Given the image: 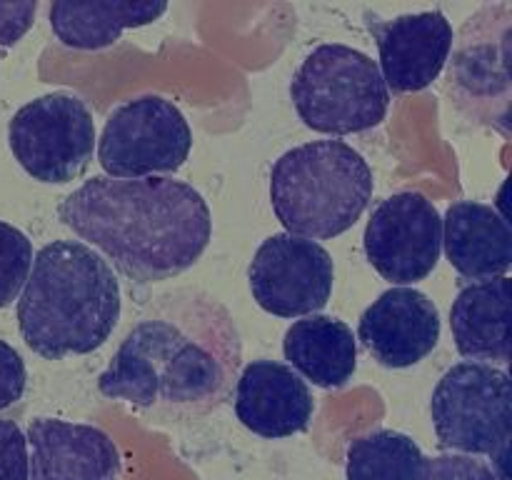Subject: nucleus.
I'll return each mask as SVG.
<instances>
[{
  "mask_svg": "<svg viewBox=\"0 0 512 480\" xmlns=\"http://www.w3.org/2000/svg\"><path fill=\"white\" fill-rule=\"evenodd\" d=\"M370 265L395 285L425 280L443 250V218L423 193H395L373 210L363 235Z\"/></svg>",
  "mask_w": 512,
  "mask_h": 480,
  "instance_id": "obj_11",
  "label": "nucleus"
},
{
  "mask_svg": "<svg viewBox=\"0 0 512 480\" xmlns=\"http://www.w3.org/2000/svg\"><path fill=\"white\" fill-rule=\"evenodd\" d=\"M443 245L450 265L468 280L503 278L512 260V230L493 205L460 200L443 218Z\"/></svg>",
  "mask_w": 512,
  "mask_h": 480,
  "instance_id": "obj_16",
  "label": "nucleus"
},
{
  "mask_svg": "<svg viewBox=\"0 0 512 480\" xmlns=\"http://www.w3.org/2000/svg\"><path fill=\"white\" fill-rule=\"evenodd\" d=\"M438 445L460 455H490L498 480H508L512 383L505 370L458 363L440 378L430 400Z\"/></svg>",
  "mask_w": 512,
  "mask_h": 480,
  "instance_id": "obj_6",
  "label": "nucleus"
},
{
  "mask_svg": "<svg viewBox=\"0 0 512 480\" xmlns=\"http://www.w3.org/2000/svg\"><path fill=\"white\" fill-rule=\"evenodd\" d=\"M450 50L445 80L450 103L465 118L510 135L512 5H485L470 15Z\"/></svg>",
  "mask_w": 512,
  "mask_h": 480,
  "instance_id": "obj_7",
  "label": "nucleus"
},
{
  "mask_svg": "<svg viewBox=\"0 0 512 480\" xmlns=\"http://www.w3.org/2000/svg\"><path fill=\"white\" fill-rule=\"evenodd\" d=\"M290 98L308 128L350 135L375 128L390 108V90L370 55L350 45H320L295 73Z\"/></svg>",
  "mask_w": 512,
  "mask_h": 480,
  "instance_id": "obj_5",
  "label": "nucleus"
},
{
  "mask_svg": "<svg viewBox=\"0 0 512 480\" xmlns=\"http://www.w3.org/2000/svg\"><path fill=\"white\" fill-rule=\"evenodd\" d=\"M510 278H493L465 285L450 308L455 348L463 358L488 363H510Z\"/></svg>",
  "mask_w": 512,
  "mask_h": 480,
  "instance_id": "obj_17",
  "label": "nucleus"
},
{
  "mask_svg": "<svg viewBox=\"0 0 512 480\" xmlns=\"http://www.w3.org/2000/svg\"><path fill=\"white\" fill-rule=\"evenodd\" d=\"M120 320V285L93 248L53 240L35 253L20 290L18 328L45 360L98 350Z\"/></svg>",
  "mask_w": 512,
  "mask_h": 480,
  "instance_id": "obj_3",
  "label": "nucleus"
},
{
  "mask_svg": "<svg viewBox=\"0 0 512 480\" xmlns=\"http://www.w3.org/2000/svg\"><path fill=\"white\" fill-rule=\"evenodd\" d=\"M8 143L30 178L40 183H70L93 160V115L83 100L70 93L40 95L13 115Z\"/></svg>",
  "mask_w": 512,
  "mask_h": 480,
  "instance_id": "obj_8",
  "label": "nucleus"
},
{
  "mask_svg": "<svg viewBox=\"0 0 512 480\" xmlns=\"http://www.w3.org/2000/svg\"><path fill=\"white\" fill-rule=\"evenodd\" d=\"M25 363L18 350L10 343L0 340V410L18 403L25 393Z\"/></svg>",
  "mask_w": 512,
  "mask_h": 480,
  "instance_id": "obj_24",
  "label": "nucleus"
},
{
  "mask_svg": "<svg viewBox=\"0 0 512 480\" xmlns=\"http://www.w3.org/2000/svg\"><path fill=\"white\" fill-rule=\"evenodd\" d=\"M253 298L278 318L315 315L333 295L335 265L315 240L275 233L263 240L248 270Z\"/></svg>",
  "mask_w": 512,
  "mask_h": 480,
  "instance_id": "obj_10",
  "label": "nucleus"
},
{
  "mask_svg": "<svg viewBox=\"0 0 512 480\" xmlns=\"http://www.w3.org/2000/svg\"><path fill=\"white\" fill-rule=\"evenodd\" d=\"M168 10L150 0H58L50 5V28L68 48H108L125 28L155 23Z\"/></svg>",
  "mask_w": 512,
  "mask_h": 480,
  "instance_id": "obj_19",
  "label": "nucleus"
},
{
  "mask_svg": "<svg viewBox=\"0 0 512 480\" xmlns=\"http://www.w3.org/2000/svg\"><path fill=\"white\" fill-rule=\"evenodd\" d=\"M425 455L413 438L395 430H375L348 448V480H420Z\"/></svg>",
  "mask_w": 512,
  "mask_h": 480,
  "instance_id": "obj_20",
  "label": "nucleus"
},
{
  "mask_svg": "<svg viewBox=\"0 0 512 480\" xmlns=\"http://www.w3.org/2000/svg\"><path fill=\"white\" fill-rule=\"evenodd\" d=\"M35 10L38 3L35 0H25V3H0V45H15L28 28L33 25Z\"/></svg>",
  "mask_w": 512,
  "mask_h": 480,
  "instance_id": "obj_25",
  "label": "nucleus"
},
{
  "mask_svg": "<svg viewBox=\"0 0 512 480\" xmlns=\"http://www.w3.org/2000/svg\"><path fill=\"white\" fill-rule=\"evenodd\" d=\"M420 480H498V475L485 460L473 458V455L450 453L425 460Z\"/></svg>",
  "mask_w": 512,
  "mask_h": 480,
  "instance_id": "obj_22",
  "label": "nucleus"
},
{
  "mask_svg": "<svg viewBox=\"0 0 512 480\" xmlns=\"http://www.w3.org/2000/svg\"><path fill=\"white\" fill-rule=\"evenodd\" d=\"M33 265V245L15 225L0 220V308L18 300Z\"/></svg>",
  "mask_w": 512,
  "mask_h": 480,
  "instance_id": "obj_21",
  "label": "nucleus"
},
{
  "mask_svg": "<svg viewBox=\"0 0 512 480\" xmlns=\"http://www.w3.org/2000/svg\"><path fill=\"white\" fill-rule=\"evenodd\" d=\"M28 440L15 420H0V480H28Z\"/></svg>",
  "mask_w": 512,
  "mask_h": 480,
  "instance_id": "obj_23",
  "label": "nucleus"
},
{
  "mask_svg": "<svg viewBox=\"0 0 512 480\" xmlns=\"http://www.w3.org/2000/svg\"><path fill=\"white\" fill-rule=\"evenodd\" d=\"M315 400L290 365L253 360L235 388V415L260 438H288L308 430Z\"/></svg>",
  "mask_w": 512,
  "mask_h": 480,
  "instance_id": "obj_15",
  "label": "nucleus"
},
{
  "mask_svg": "<svg viewBox=\"0 0 512 480\" xmlns=\"http://www.w3.org/2000/svg\"><path fill=\"white\" fill-rule=\"evenodd\" d=\"M380 50V75L393 93L428 88L443 73L453 48V25L440 10L370 23Z\"/></svg>",
  "mask_w": 512,
  "mask_h": 480,
  "instance_id": "obj_13",
  "label": "nucleus"
},
{
  "mask_svg": "<svg viewBox=\"0 0 512 480\" xmlns=\"http://www.w3.org/2000/svg\"><path fill=\"white\" fill-rule=\"evenodd\" d=\"M285 360L320 388H343L358 368V345L348 323L333 315H305L283 340Z\"/></svg>",
  "mask_w": 512,
  "mask_h": 480,
  "instance_id": "obj_18",
  "label": "nucleus"
},
{
  "mask_svg": "<svg viewBox=\"0 0 512 480\" xmlns=\"http://www.w3.org/2000/svg\"><path fill=\"white\" fill-rule=\"evenodd\" d=\"M243 343L220 300L203 290H170L145 305L125 333L98 390L155 418L188 420L228 400Z\"/></svg>",
  "mask_w": 512,
  "mask_h": 480,
  "instance_id": "obj_1",
  "label": "nucleus"
},
{
  "mask_svg": "<svg viewBox=\"0 0 512 480\" xmlns=\"http://www.w3.org/2000/svg\"><path fill=\"white\" fill-rule=\"evenodd\" d=\"M373 198L368 160L343 140H315L280 155L270 203L290 235L330 240L353 228Z\"/></svg>",
  "mask_w": 512,
  "mask_h": 480,
  "instance_id": "obj_4",
  "label": "nucleus"
},
{
  "mask_svg": "<svg viewBox=\"0 0 512 480\" xmlns=\"http://www.w3.org/2000/svg\"><path fill=\"white\" fill-rule=\"evenodd\" d=\"M358 340L383 368H410L440 340L438 305L415 288H390L360 315Z\"/></svg>",
  "mask_w": 512,
  "mask_h": 480,
  "instance_id": "obj_12",
  "label": "nucleus"
},
{
  "mask_svg": "<svg viewBox=\"0 0 512 480\" xmlns=\"http://www.w3.org/2000/svg\"><path fill=\"white\" fill-rule=\"evenodd\" d=\"M28 480H118L120 455L108 433L60 418L30 420Z\"/></svg>",
  "mask_w": 512,
  "mask_h": 480,
  "instance_id": "obj_14",
  "label": "nucleus"
},
{
  "mask_svg": "<svg viewBox=\"0 0 512 480\" xmlns=\"http://www.w3.org/2000/svg\"><path fill=\"white\" fill-rule=\"evenodd\" d=\"M190 148L193 133L178 105L145 95L110 115L100 135L98 160L108 178L140 180L180 170Z\"/></svg>",
  "mask_w": 512,
  "mask_h": 480,
  "instance_id": "obj_9",
  "label": "nucleus"
},
{
  "mask_svg": "<svg viewBox=\"0 0 512 480\" xmlns=\"http://www.w3.org/2000/svg\"><path fill=\"white\" fill-rule=\"evenodd\" d=\"M58 218L135 283L168 280L193 268L213 238L203 195L170 178L95 175L65 195Z\"/></svg>",
  "mask_w": 512,
  "mask_h": 480,
  "instance_id": "obj_2",
  "label": "nucleus"
}]
</instances>
